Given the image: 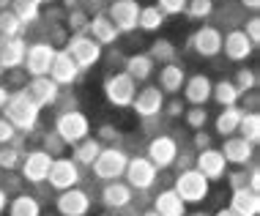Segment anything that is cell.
Masks as SVG:
<instances>
[{
	"label": "cell",
	"instance_id": "40",
	"mask_svg": "<svg viewBox=\"0 0 260 216\" xmlns=\"http://www.w3.org/2000/svg\"><path fill=\"white\" fill-rule=\"evenodd\" d=\"M186 123H189V129H194V131L206 129V123H208V110H206V107H192V110L186 113Z\"/></svg>",
	"mask_w": 260,
	"mask_h": 216
},
{
	"label": "cell",
	"instance_id": "13",
	"mask_svg": "<svg viewBox=\"0 0 260 216\" xmlns=\"http://www.w3.org/2000/svg\"><path fill=\"white\" fill-rule=\"evenodd\" d=\"M175 156H178V142H175L173 137L159 134V137H153V140L148 142V156H145V159H148L156 170L170 167L175 162Z\"/></svg>",
	"mask_w": 260,
	"mask_h": 216
},
{
	"label": "cell",
	"instance_id": "10",
	"mask_svg": "<svg viewBox=\"0 0 260 216\" xmlns=\"http://www.w3.org/2000/svg\"><path fill=\"white\" fill-rule=\"evenodd\" d=\"M50 167H52V156L47 151H30L27 156H22L19 162V172L27 184H44L47 175H50Z\"/></svg>",
	"mask_w": 260,
	"mask_h": 216
},
{
	"label": "cell",
	"instance_id": "24",
	"mask_svg": "<svg viewBox=\"0 0 260 216\" xmlns=\"http://www.w3.org/2000/svg\"><path fill=\"white\" fill-rule=\"evenodd\" d=\"M230 208L241 216H257L260 213V194L252 189H233V197H230Z\"/></svg>",
	"mask_w": 260,
	"mask_h": 216
},
{
	"label": "cell",
	"instance_id": "39",
	"mask_svg": "<svg viewBox=\"0 0 260 216\" xmlns=\"http://www.w3.org/2000/svg\"><path fill=\"white\" fill-rule=\"evenodd\" d=\"M233 85L238 88V93H247V90H255L257 88V74L252 68H238L236 71V80Z\"/></svg>",
	"mask_w": 260,
	"mask_h": 216
},
{
	"label": "cell",
	"instance_id": "23",
	"mask_svg": "<svg viewBox=\"0 0 260 216\" xmlns=\"http://www.w3.org/2000/svg\"><path fill=\"white\" fill-rule=\"evenodd\" d=\"M25 52H27V44L22 39H9L3 44V52H0V66H3V71H14V68H19L25 63Z\"/></svg>",
	"mask_w": 260,
	"mask_h": 216
},
{
	"label": "cell",
	"instance_id": "50",
	"mask_svg": "<svg viewBox=\"0 0 260 216\" xmlns=\"http://www.w3.org/2000/svg\"><path fill=\"white\" fill-rule=\"evenodd\" d=\"M161 113H167V118H181V115H184V101L173 99L170 104H165V110H161Z\"/></svg>",
	"mask_w": 260,
	"mask_h": 216
},
{
	"label": "cell",
	"instance_id": "45",
	"mask_svg": "<svg viewBox=\"0 0 260 216\" xmlns=\"http://www.w3.org/2000/svg\"><path fill=\"white\" fill-rule=\"evenodd\" d=\"M244 36H247L252 41V47H257V41H260V19L257 17H252L247 27H244Z\"/></svg>",
	"mask_w": 260,
	"mask_h": 216
},
{
	"label": "cell",
	"instance_id": "31",
	"mask_svg": "<svg viewBox=\"0 0 260 216\" xmlns=\"http://www.w3.org/2000/svg\"><path fill=\"white\" fill-rule=\"evenodd\" d=\"M241 115H244V110H238V107H222V113L216 115V134L236 137L238 123H241Z\"/></svg>",
	"mask_w": 260,
	"mask_h": 216
},
{
	"label": "cell",
	"instance_id": "33",
	"mask_svg": "<svg viewBox=\"0 0 260 216\" xmlns=\"http://www.w3.org/2000/svg\"><path fill=\"white\" fill-rule=\"evenodd\" d=\"M175 52H178V50H175V44H173V41H167V39H159V41H153V44H151V50L148 52H145V55H148V58L153 60V63H175Z\"/></svg>",
	"mask_w": 260,
	"mask_h": 216
},
{
	"label": "cell",
	"instance_id": "38",
	"mask_svg": "<svg viewBox=\"0 0 260 216\" xmlns=\"http://www.w3.org/2000/svg\"><path fill=\"white\" fill-rule=\"evenodd\" d=\"M186 14L192 19H208L214 14V0H186Z\"/></svg>",
	"mask_w": 260,
	"mask_h": 216
},
{
	"label": "cell",
	"instance_id": "15",
	"mask_svg": "<svg viewBox=\"0 0 260 216\" xmlns=\"http://www.w3.org/2000/svg\"><path fill=\"white\" fill-rule=\"evenodd\" d=\"M47 77H50L58 88H66V85H74V82L80 80V68H77V63L72 60V55H69L66 50H58Z\"/></svg>",
	"mask_w": 260,
	"mask_h": 216
},
{
	"label": "cell",
	"instance_id": "14",
	"mask_svg": "<svg viewBox=\"0 0 260 216\" xmlns=\"http://www.w3.org/2000/svg\"><path fill=\"white\" fill-rule=\"evenodd\" d=\"M132 107H135V113L143 118V121H148V118H156L161 110H165V93H161L156 85H145V88L135 96Z\"/></svg>",
	"mask_w": 260,
	"mask_h": 216
},
{
	"label": "cell",
	"instance_id": "41",
	"mask_svg": "<svg viewBox=\"0 0 260 216\" xmlns=\"http://www.w3.org/2000/svg\"><path fill=\"white\" fill-rule=\"evenodd\" d=\"M66 22H69V27H72L74 36H77V33H88V22H90V19H88V14L82 9H74L72 14H69Z\"/></svg>",
	"mask_w": 260,
	"mask_h": 216
},
{
	"label": "cell",
	"instance_id": "59",
	"mask_svg": "<svg viewBox=\"0 0 260 216\" xmlns=\"http://www.w3.org/2000/svg\"><path fill=\"white\" fill-rule=\"evenodd\" d=\"M0 74H3V66H0Z\"/></svg>",
	"mask_w": 260,
	"mask_h": 216
},
{
	"label": "cell",
	"instance_id": "47",
	"mask_svg": "<svg viewBox=\"0 0 260 216\" xmlns=\"http://www.w3.org/2000/svg\"><path fill=\"white\" fill-rule=\"evenodd\" d=\"M14 137H17V129H14L6 118H0V145H9Z\"/></svg>",
	"mask_w": 260,
	"mask_h": 216
},
{
	"label": "cell",
	"instance_id": "21",
	"mask_svg": "<svg viewBox=\"0 0 260 216\" xmlns=\"http://www.w3.org/2000/svg\"><path fill=\"white\" fill-rule=\"evenodd\" d=\"M222 50L228 55L230 60H236V63H241V60H247L252 55V41L244 36V30H230L228 36H222Z\"/></svg>",
	"mask_w": 260,
	"mask_h": 216
},
{
	"label": "cell",
	"instance_id": "12",
	"mask_svg": "<svg viewBox=\"0 0 260 216\" xmlns=\"http://www.w3.org/2000/svg\"><path fill=\"white\" fill-rule=\"evenodd\" d=\"M194 170L211 184V181H222L228 175V162H224L222 151L208 148V151H200L198 156H194Z\"/></svg>",
	"mask_w": 260,
	"mask_h": 216
},
{
	"label": "cell",
	"instance_id": "28",
	"mask_svg": "<svg viewBox=\"0 0 260 216\" xmlns=\"http://www.w3.org/2000/svg\"><path fill=\"white\" fill-rule=\"evenodd\" d=\"M123 66H126V74H129L135 82H145L153 74V66H156V63H153L145 52H137V55H129Z\"/></svg>",
	"mask_w": 260,
	"mask_h": 216
},
{
	"label": "cell",
	"instance_id": "57",
	"mask_svg": "<svg viewBox=\"0 0 260 216\" xmlns=\"http://www.w3.org/2000/svg\"><path fill=\"white\" fill-rule=\"evenodd\" d=\"M63 3H66V6H74V0H63Z\"/></svg>",
	"mask_w": 260,
	"mask_h": 216
},
{
	"label": "cell",
	"instance_id": "34",
	"mask_svg": "<svg viewBox=\"0 0 260 216\" xmlns=\"http://www.w3.org/2000/svg\"><path fill=\"white\" fill-rule=\"evenodd\" d=\"M238 137H244L247 142L257 145L260 142V115L257 113H244L241 123H238Z\"/></svg>",
	"mask_w": 260,
	"mask_h": 216
},
{
	"label": "cell",
	"instance_id": "5",
	"mask_svg": "<svg viewBox=\"0 0 260 216\" xmlns=\"http://www.w3.org/2000/svg\"><path fill=\"white\" fill-rule=\"evenodd\" d=\"M66 52L72 55V60L77 63V68H80V71H82V68H93V66L102 60V47L96 44V41L88 36V33H77V36L69 39Z\"/></svg>",
	"mask_w": 260,
	"mask_h": 216
},
{
	"label": "cell",
	"instance_id": "4",
	"mask_svg": "<svg viewBox=\"0 0 260 216\" xmlns=\"http://www.w3.org/2000/svg\"><path fill=\"white\" fill-rule=\"evenodd\" d=\"M126 164H129V156L118 148V145H110V148H102V153L96 156V162L90 164L93 167V175L102 181H118L126 172Z\"/></svg>",
	"mask_w": 260,
	"mask_h": 216
},
{
	"label": "cell",
	"instance_id": "3",
	"mask_svg": "<svg viewBox=\"0 0 260 216\" xmlns=\"http://www.w3.org/2000/svg\"><path fill=\"white\" fill-rule=\"evenodd\" d=\"M208 189H211V184L200 175L198 170H194V167L181 170L178 178H175V186H173V192L178 194L186 205L189 203H203V200L208 197Z\"/></svg>",
	"mask_w": 260,
	"mask_h": 216
},
{
	"label": "cell",
	"instance_id": "54",
	"mask_svg": "<svg viewBox=\"0 0 260 216\" xmlns=\"http://www.w3.org/2000/svg\"><path fill=\"white\" fill-rule=\"evenodd\" d=\"M241 6H244V9H249V11H257L260 9V0H241Z\"/></svg>",
	"mask_w": 260,
	"mask_h": 216
},
{
	"label": "cell",
	"instance_id": "53",
	"mask_svg": "<svg viewBox=\"0 0 260 216\" xmlns=\"http://www.w3.org/2000/svg\"><path fill=\"white\" fill-rule=\"evenodd\" d=\"M9 88H6V85H0V113H3V107H6V101H9Z\"/></svg>",
	"mask_w": 260,
	"mask_h": 216
},
{
	"label": "cell",
	"instance_id": "2",
	"mask_svg": "<svg viewBox=\"0 0 260 216\" xmlns=\"http://www.w3.org/2000/svg\"><path fill=\"white\" fill-rule=\"evenodd\" d=\"M55 134L60 137L66 145H77L85 137H90V121L80 110H66L58 121H55Z\"/></svg>",
	"mask_w": 260,
	"mask_h": 216
},
{
	"label": "cell",
	"instance_id": "19",
	"mask_svg": "<svg viewBox=\"0 0 260 216\" xmlns=\"http://www.w3.org/2000/svg\"><path fill=\"white\" fill-rule=\"evenodd\" d=\"M211 85H214V82H211L206 74H192V77H186V82H184V96H186V101L192 104V107H206V104L211 101Z\"/></svg>",
	"mask_w": 260,
	"mask_h": 216
},
{
	"label": "cell",
	"instance_id": "36",
	"mask_svg": "<svg viewBox=\"0 0 260 216\" xmlns=\"http://www.w3.org/2000/svg\"><path fill=\"white\" fill-rule=\"evenodd\" d=\"M19 30H22V22H19L17 11H9V9L0 11V33L9 36V39H17Z\"/></svg>",
	"mask_w": 260,
	"mask_h": 216
},
{
	"label": "cell",
	"instance_id": "61",
	"mask_svg": "<svg viewBox=\"0 0 260 216\" xmlns=\"http://www.w3.org/2000/svg\"><path fill=\"white\" fill-rule=\"evenodd\" d=\"M50 216H52V213H50Z\"/></svg>",
	"mask_w": 260,
	"mask_h": 216
},
{
	"label": "cell",
	"instance_id": "51",
	"mask_svg": "<svg viewBox=\"0 0 260 216\" xmlns=\"http://www.w3.org/2000/svg\"><path fill=\"white\" fill-rule=\"evenodd\" d=\"M175 167H178V172L181 170H189V167H192V156H189V153H181L178 151V156H175V162H173Z\"/></svg>",
	"mask_w": 260,
	"mask_h": 216
},
{
	"label": "cell",
	"instance_id": "7",
	"mask_svg": "<svg viewBox=\"0 0 260 216\" xmlns=\"http://www.w3.org/2000/svg\"><path fill=\"white\" fill-rule=\"evenodd\" d=\"M55 44L52 41H36L33 47H27V52H25V71L30 74V77H47L50 74V66H52V60H55Z\"/></svg>",
	"mask_w": 260,
	"mask_h": 216
},
{
	"label": "cell",
	"instance_id": "17",
	"mask_svg": "<svg viewBox=\"0 0 260 216\" xmlns=\"http://www.w3.org/2000/svg\"><path fill=\"white\" fill-rule=\"evenodd\" d=\"M90 211V197L82 189H66L58 194V213L60 216H88Z\"/></svg>",
	"mask_w": 260,
	"mask_h": 216
},
{
	"label": "cell",
	"instance_id": "35",
	"mask_svg": "<svg viewBox=\"0 0 260 216\" xmlns=\"http://www.w3.org/2000/svg\"><path fill=\"white\" fill-rule=\"evenodd\" d=\"M165 25V14H161L156 6H145V9H140V19H137V27H143V30H159V27Z\"/></svg>",
	"mask_w": 260,
	"mask_h": 216
},
{
	"label": "cell",
	"instance_id": "27",
	"mask_svg": "<svg viewBox=\"0 0 260 216\" xmlns=\"http://www.w3.org/2000/svg\"><path fill=\"white\" fill-rule=\"evenodd\" d=\"M102 203L107 208H126L132 203V189L126 184H121V181H110L102 189Z\"/></svg>",
	"mask_w": 260,
	"mask_h": 216
},
{
	"label": "cell",
	"instance_id": "48",
	"mask_svg": "<svg viewBox=\"0 0 260 216\" xmlns=\"http://www.w3.org/2000/svg\"><path fill=\"white\" fill-rule=\"evenodd\" d=\"M36 14H39V6L36 3H30V6H22V9L17 11V17H19V22L22 25H27V22H33V19H36Z\"/></svg>",
	"mask_w": 260,
	"mask_h": 216
},
{
	"label": "cell",
	"instance_id": "58",
	"mask_svg": "<svg viewBox=\"0 0 260 216\" xmlns=\"http://www.w3.org/2000/svg\"><path fill=\"white\" fill-rule=\"evenodd\" d=\"M192 216H208V213H192Z\"/></svg>",
	"mask_w": 260,
	"mask_h": 216
},
{
	"label": "cell",
	"instance_id": "49",
	"mask_svg": "<svg viewBox=\"0 0 260 216\" xmlns=\"http://www.w3.org/2000/svg\"><path fill=\"white\" fill-rule=\"evenodd\" d=\"M228 178H230V186H233V189H244V186H247V178H249V172H244V170H236V172H228Z\"/></svg>",
	"mask_w": 260,
	"mask_h": 216
},
{
	"label": "cell",
	"instance_id": "30",
	"mask_svg": "<svg viewBox=\"0 0 260 216\" xmlns=\"http://www.w3.org/2000/svg\"><path fill=\"white\" fill-rule=\"evenodd\" d=\"M211 99H214L219 107H236L238 99H241V93H238V88L233 85V80H219L211 85Z\"/></svg>",
	"mask_w": 260,
	"mask_h": 216
},
{
	"label": "cell",
	"instance_id": "60",
	"mask_svg": "<svg viewBox=\"0 0 260 216\" xmlns=\"http://www.w3.org/2000/svg\"><path fill=\"white\" fill-rule=\"evenodd\" d=\"M222 3H224V0H222Z\"/></svg>",
	"mask_w": 260,
	"mask_h": 216
},
{
	"label": "cell",
	"instance_id": "20",
	"mask_svg": "<svg viewBox=\"0 0 260 216\" xmlns=\"http://www.w3.org/2000/svg\"><path fill=\"white\" fill-rule=\"evenodd\" d=\"M222 156H224V162H228V164L244 167L247 162H252V156H255V145L247 142L244 137H224Z\"/></svg>",
	"mask_w": 260,
	"mask_h": 216
},
{
	"label": "cell",
	"instance_id": "37",
	"mask_svg": "<svg viewBox=\"0 0 260 216\" xmlns=\"http://www.w3.org/2000/svg\"><path fill=\"white\" fill-rule=\"evenodd\" d=\"M19 162H22V151L11 148V145H0V170H19Z\"/></svg>",
	"mask_w": 260,
	"mask_h": 216
},
{
	"label": "cell",
	"instance_id": "44",
	"mask_svg": "<svg viewBox=\"0 0 260 216\" xmlns=\"http://www.w3.org/2000/svg\"><path fill=\"white\" fill-rule=\"evenodd\" d=\"M156 9L165 14V17L167 14H184L186 11V0H159Z\"/></svg>",
	"mask_w": 260,
	"mask_h": 216
},
{
	"label": "cell",
	"instance_id": "16",
	"mask_svg": "<svg viewBox=\"0 0 260 216\" xmlns=\"http://www.w3.org/2000/svg\"><path fill=\"white\" fill-rule=\"evenodd\" d=\"M27 96H30L33 101L39 104L41 110L44 107H52V104H58L60 99V88L55 85L50 77H30V82H27Z\"/></svg>",
	"mask_w": 260,
	"mask_h": 216
},
{
	"label": "cell",
	"instance_id": "56",
	"mask_svg": "<svg viewBox=\"0 0 260 216\" xmlns=\"http://www.w3.org/2000/svg\"><path fill=\"white\" fill-rule=\"evenodd\" d=\"M143 216H156V211H148V213H143Z\"/></svg>",
	"mask_w": 260,
	"mask_h": 216
},
{
	"label": "cell",
	"instance_id": "52",
	"mask_svg": "<svg viewBox=\"0 0 260 216\" xmlns=\"http://www.w3.org/2000/svg\"><path fill=\"white\" fill-rule=\"evenodd\" d=\"M6 208H9V192H6L3 186H0V213H3Z\"/></svg>",
	"mask_w": 260,
	"mask_h": 216
},
{
	"label": "cell",
	"instance_id": "11",
	"mask_svg": "<svg viewBox=\"0 0 260 216\" xmlns=\"http://www.w3.org/2000/svg\"><path fill=\"white\" fill-rule=\"evenodd\" d=\"M107 19L118 27V33H132L137 30V19H140V6L137 0H115L107 11Z\"/></svg>",
	"mask_w": 260,
	"mask_h": 216
},
{
	"label": "cell",
	"instance_id": "8",
	"mask_svg": "<svg viewBox=\"0 0 260 216\" xmlns=\"http://www.w3.org/2000/svg\"><path fill=\"white\" fill-rule=\"evenodd\" d=\"M80 178H82V172H80V164H77L74 159H66V156L52 159L50 175H47V181H50L52 189H58V192L74 189V186L80 184Z\"/></svg>",
	"mask_w": 260,
	"mask_h": 216
},
{
	"label": "cell",
	"instance_id": "22",
	"mask_svg": "<svg viewBox=\"0 0 260 216\" xmlns=\"http://www.w3.org/2000/svg\"><path fill=\"white\" fill-rule=\"evenodd\" d=\"M88 36L99 47H107V44H115L121 33H118V27L107 19V14H99V17H93L88 22Z\"/></svg>",
	"mask_w": 260,
	"mask_h": 216
},
{
	"label": "cell",
	"instance_id": "29",
	"mask_svg": "<svg viewBox=\"0 0 260 216\" xmlns=\"http://www.w3.org/2000/svg\"><path fill=\"white\" fill-rule=\"evenodd\" d=\"M102 148H104V145L96 140V137H85L82 142H77V145H74L72 159H74V162L80 164V167H90V164L96 162V156L102 153Z\"/></svg>",
	"mask_w": 260,
	"mask_h": 216
},
{
	"label": "cell",
	"instance_id": "9",
	"mask_svg": "<svg viewBox=\"0 0 260 216\" xmlns=\"http://www.w3.org/2000/svg\"><path fill=\"white\" fill-rule=\"evenodd\" d=\"M123 175H126V186H129V189L145 192V189H151V186L156 184L159 170H156V167H153L145 156H135V159H129Z\"/></svg>",
	"mask_w": 260,
	"mask_h": 216
},
{
	"label": "cell",
	"instance_id": "26",
	"mask_svg": "<svg viewBox=\"0 0 260 216\" xmlns=\"http://www.w3.org/2000/svg\"><path fill=\"white\" fill-rule=\"evenodd\" d=\"M184 82H186V74H184V68H181L178 63H167L165 68L159 71V90L161 93H181V88H184Z\"/></svg>",
	"mask_w": 260,
	"mask_h": 216
},
{
	"label": "cell",
	"instance_id": "6",
	"mask_svg": "<svg viewBox=\"0 0 260 216\" xmlns=\"http://www.w3.org/2000/svg\"><path fill=\"white\" fill-rule=\"evenodd\" d=\"M104 96H107V101L115 104V107H132V101H135V96H137V82L126 71L110 74L107 80H104Z\"/></svg>",
	"mask_w": 260,
	"mask_h": 216
},
{
	"label": "cell",
	"instance_id": "42",
	"mask_svg": "<svg viewBox=\"0 0 260 216\" xmlns=\"http://www.w3.org/2000/svg\"><path fill=\"white\" fill-rule=\"evenodd\" d=\"M41 151H47L55 159V156H60V153L66 151V142H63L55 131H47V134H44V148H41Z\"/></svg>",
	"mask_w": 260,
	"mask_h": 216
},
{
	"label": "cell",
	"instance_id": "18",
	"mask_svg": "<svg viewBox=\"0 0 260 216\" xmlns=\"http://www.w3.org/2000/svg\"><path fill=\"white\" fill-rule=\"evenodd\" d=\"M192 50L200 58H216L222 52V33L211 25H203L198 33L192 36Z\"/></svg>",
	"mask_w": 260,
	"mask_h": 216
},
{
	"label": "cell",
	"instance_id": "46",
	"mask_svg": "<svg viewBox=\"0 0 260 216\" xmlns=\"http://www.w3.org/2000/svg\"><path fill=\"white\" fill-rule=\"evenodd\" d=\"M192 145H194V151H208L211 145H214V137L208 134V131H194V140H192Z\"/></svg>",
	"mask_w": 260,
	"mask_h": 216
},
{
	"label": "cell",
	"instance_id": "55",
	"mask_svg": "<svg viewBox=\"0 0 260 216\" xmlns=\"http://www.w3.org/2000/svg\"><path fill=\"white\" fill-rule=\"evenodd\" d=\"M214 216H241V213H236L233 208H222V211H216Z\"/></svg>",
	"mask_w": 260,
	"mask_h": 216
},
{
	"label": "cell",
	"instance_id": "43",
	"mask_svg": "<svg viewBox=\"0 0 260 216\" xmlns=\"http://www.w3.org/2000/svg\"><path fill=\"white\" fill-rule=\"evenodd\" d=\"M96 140H99L104 148H110V145L121 142V131H118L115 126H110V123H104V126L99 129V134H96Z\"/></svg>",
	"mask_w": 260,
	"mask_h": 216
},
{
	"label": "cell",
	"instance_id": "25",
	"mask_svg": "<svg viewBox=\"0 0 260 216\" xmlns=\"http://www.w3.org/2000/svg\"><path fill=\"white\" fill-rule=\"evenodd\" d=\"M153 211H156V216H186V203L173 189H165L153 200Z\"/></svg>",
	"mask_w": 260,
	"mask_h": 216
},
{
	"label": "cell",
	"instance_id": "32",
	"mask_svg": "<svg viewBox=\"0 0 260 216\" xmlns=\"http://www.w3.org/2000/svg\"><path fill=\"white\" fill-rule=\"evenodd\" d=\"M9 216H41V203L30 194H17L9 203Z\"/></svg>",
	"mask_w": 260,
	"mask_h": 216
},
{
	"label": "cell",
	"instance_id": "1",
	"mask_svg": "<svg viewBox=\"0 0 260 216\" xmlns=\"http://www.w3.org/2000/svg\"><path fill=\"white\" fill-rule=\"evenodd\" d=\"M3 113H6L3 118L19 131V134H30V131L39 126L41 107L25 93V90H17V93L9 96V101H6Z\"/></svg>",
	"mask_w": 260,
	"mask_h": 216
}]
</instances>
